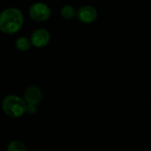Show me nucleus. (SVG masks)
Listing matches in <instances>:
<instances>
[{
    "label": "nucleus",
    "instance_id": "f257e3e1",
    "mask_svg": "<svg viewBox=\"0 0 151 151\" xmlns=\"http://www.w3.org/2000/svg\"><path fill=\"white\" fill-rule=\"evenodd\" d=\"M24 14L16 7H9L0 13V30L5 35L18 33L24 24Z\"/></svg>",
    "mask_w": 151,
    "mask_h": 151
},
{
    "label": "nucleus",
    "instance_id": "f03ea898",
    "mask_svg": "<svg viewBox=\"0 0 151 151\" xmlns=\"http://www.w3.org/2000/svg\"><path fill=\"white\" fill-rule=\"evenodd\" d=\"M4 112L10 118L17 119L27 112V103L16 95L6 96L2 103Z\"/></svg>",
    "mask_w": 151,
    "mask_h": 151
},
{
    "label": "nucleus",
    "instance_id": "7ed1b4c3",
    "mask_svg": "<svg viewBox=\"0 0 151 151\" xmlns=\"http://www.w3.org/2000/svg\"><path fill=\"white\" fill-rule=\"evenodd\" d=\"M29 17L36 22H44L51 16L50 7L42 2H36L32 4L28 9Z\"/></svg>",
    "mask_w": 151,
    "mask_h": 151
},
{
    "label": "nucleus",
    "instance_id": "20e7f679",
    "mask_svg": "<svg viewBox=\"0 0 151 151\" xmlns=\"http://www.w3.org/2000/svg\"><path fill=\"white\" fill-rule=\"evenodd\" d=\"M76 17L80 22L84 24H90L96 20L98 17V12L93 5L86 4L81 6L77 10Z\"/></svg>",
    "mask_w": 151,
    "mask_h": 151
},
{
    "label": "nucleus",
    "instance_id": "39448f33",
    "mask_svg": "<svg viewBox=\"0 0 151 151\" xmlns=\"http://www.w3.org/2000/svg\"><path fill=\"white\" fill-rule=\"evenodd\" d=\"M50 33L45 28H37L34 30L30 35V41L34 47L43 48L50 42Z\"/></svg>",
    "mask_w": 151,
    "mask_h": 151
},
{
    "label": "nucleus",
    "instance_id": "423d86ee",
    "mask_svg": "<svg viewBox=\"0 0 151 151\" xmlns=\"http://www.w3.org/2000/svg\"><path fill=\"white\" fill-rule=\"evenodd\" d=\"M42 99V91L36 86L28 87L24 93V100L27 104H33L37 105Z\"/></svg>",
    "mask_w": 151,
    "mask_h": 151
},
{
    "label": "nucleus",
    "instance_id": "0eeeda50",
    "mask_svg": "<svg viewBox=\"0 0 151 151\" xmlns=\"http://www.w3.org/2000/svg\"><path fill=\"white\" fill-rule=\"evenodd\" d=\"M77 14V11L71 4H65L60 9V15L63 19L69 20L74 18Z\"/></svg>",
    "mask_w": 151,
    "mask_h": 151
},
{
    "label": "nucleus",
    "instance_id": "6e6552de",
    "mask_svg": "<svg viewBox=\"0 0 151 151\" xmlns=\"http://www.w3.org/2000/svg\"><path fill=\"white\" fill-rule=\"evenodd\" d=\"M15 46H16L17 50L19 51H27L30 50L31 46H33V45L31 43L30 39L24 37V36H20L16 40Z\"/></svg>",
    "mask_w": 151,
    "mask_h": 151
},
{
    "label": "nucleus",
    "instance_id": "1a4fd4ad",
    "mask_svg": "<svg viewBox=\"0 0 151 151\" xmlns=\"http://www.w3.org/2000/svg\"><path fill=\"white\" fill-rule=\"evenodd\" d=\"M7 151H27V149L21 142L12 141L8 144Z\"/></svg>",
    "mask_w": 151,
    "mask_h": 151
},
{
    "label": "nucleus",
    "instance_id": "9d476101",
    "mask_svg": "<svg viewBox=\"0 0 151 151\" xmlns=\"http://www.w3.org/2000/svg\"><path fill=\"white\" fill-rule=\"evenodd\" d=\"M36 111V105L33 104H27V113L34 114Z\"/></svg>",
    "mask_w": 151,
    "mask_h": 151
},
{
    "label": "nucleus",
    "instance_id": "9b49d317",
    "mask_svg": "<svg viewBox=\"0 0 151 151\" xmlns=\"http://www.w3.org/2000/svg\"><path fill=\"white\" fill-rule=\"evenodd\" d=\"M30 151H36V150H30Z\"/></svg>",
    "mask_w": 151,
    "mask_h": 151
}]
</instances>
